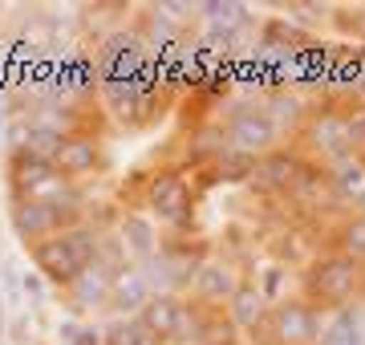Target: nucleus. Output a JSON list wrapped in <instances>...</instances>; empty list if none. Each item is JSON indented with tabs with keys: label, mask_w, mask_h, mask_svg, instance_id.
<instances>
[{
	"label": "nucleus",
	"mask_w": 365,
	"mask_h": 345,
	"mask_svg": "<svg viewBox=\"0 0 365 345\" xmlns=\"http://www.w3.org/2000/svg\"><path fill=\"white\" fill-rule=\"evenodd\" d=\"M98 248H102V244L93 236V227L78 224V227H66V232H57V236H49V240H41L37 248H29V256H33L37 272L49 280V284L69 289V284L98 260Z\"/></svg>",
	"instance_id": "f257e3e1"
},
{
	"label": "nucleus",
	"mask_w": 365,
	"mask_h": 345,
	"mask_svg": "<svg viewBox=\"0 0 365 345\" xmlns=\"http://www.w3.org/2000/svg\"><path fill=\"white\" fill-rule=\"evenodd\" d=\"M365 292V264L353 260L345 252L317 256L313 264L304 268V301L317 309H349L357 297Z\"/></svg>",
	"instance_id": "f03ea898"
},
{
	"label": "nucleus",
	"mask_w": 365,
	"mask_h": 345,
	"mask_svg": "<svg viewBox=\"0 0 365 345\" xmlns=\"http://www.w3.org/2000/svg\"><path fill=\"white\" fill-rule=\"evenodd\" d=\"M300 143L304 150L321 163H341L357 155V138H353V114L349 110H337V106H321V110H309L304 114V126H300Z\"/></svg>",
	"instance_id": "7ed1b4c3"
},
{
	"label": "nucleus",
	"mask_w": 365,
	"mask_h": 345,
	"mask_svg": "<svg viewBox=\"0 0 365 345\" xmlns=\"http://www.w3.org/2000/svg\"><path fill=\"white\" fill-rule=\"evenodd\" d=\"M325 317L309 301H276L264 325L252 333L256 345H321Z\"/></svg>",
	"instance_id": "20e7f679"
},
{
	"label": "nucleus",
	"mask_w": 365,
	"mask_h": 345,
	"mask_svg": "<svg viewBox=\"0 0 365 345\" xmlns=\"http://www.w3.org/2000/svg\"><path fill=\"white\" fill-rule=\"evenodd\" d=\"M223 130H227V146L235 155H248V159H264V155H272L280 146V130H276V122L260 106L232 110V118L223 122Z\"/></svg>",
	"instance_id": "39448f33"
},
{
	"label": "nucleus",
	"mask_w": 365,
	"mask_h": 345,
	"mask_svg": "<svg viewBox=\"0 0 365 345\" xmlns=\"http://www.w3.org/2000/svg\"><path fill=\"white\" fill-rule=\"evenodd\" d=\"M93 69H98L102 86H106V81H134V78H143V69H146L143 37H138V33H110V37L98 45Z\"/></svg>",
	"instance_id": "423d86ee"
},
{
	"label": "nucleus",
	"mask_w": 365,
	"mask_h": 345,
	"mask_svg": "<svg viewBox=\"0 0 365 345\" xmlns=\"http://www.w3.org/2000/svg\"><path fill=\"white\" fill-rule=\"evenodd\" d=\"M9 224H13V236L25 244V248H37L41 240L66 232V215L57 212V203L49 200H13L9 207Z\"/></svg>",
	"instance_id": "0eeeda50"
},
{
	"label": "nucleus",
	"mask_w": 365,
	"mask_h": 345,
	"mask_svg": "<svg viewBox=\"0 0 365 345\" xmlns=\"http://www.w3.org/2000/svg\"><path fill=\"white\" fill-rule=\"evenodd\" d=\"M146 203H150L155 220H163V224H170V227L191 224L195 200H191V187H187V179L179 171H158L150 179V187H146Z\"/></svg>",
	"instance_id": "6e6552de"
},
{
	"label": "nucleus",
	"mask_w": 365,
	"mask_h": 345,
	"mask_svg": "<svg viewBox=\"0 0 365 345\" xmlns=\"http://www.w3.org/2000/svg\"><path fill=\"white\" fill-rule=\"evenodd\" d=\"M244 289V277L232 260H203L191 280L195 305H203L207 313H223V305H232V297Z\"/></svg>",
	"instance_id": "1a4fd4ad"
},
{
	"label": "nucleus",
	"mask_w": 365,
	"mask_h": 345,
	"mask_svg": "<svg viewBox=\"0 0 365 345\" xmlns=\"http://www.w3.org/2000/svg\"><path fill=\"white\" fill-rule=\"evenodd\" d=\"M304 171H309V163L300 159V150L276 146L272 155L256 159L248 179H252V187H260V191H292V187L304 179Z\"/></svg>",
	"instance_id": "9d476101"
},
{
	"label": "nucleus",
	"mask_w": 365,
	"mask_h": 345,
	"mask_svg": "<svg viewBox=\"0 0 365 345\" xmlns=\"http://www.w3.org/2000/svg\"><path fill=\"white\" fill-rule=\"evenodd\" d=\"M114 264H106L102 256L93 260L86 272H81L73 284H69V305L78 309V313H98V309H106L110 301H114Z\"/></svg>",
	"instance_id": "9b49d317"
},
{
	"label": "nucleus",
	"mask_w": 365,
	"mask_h": 345,
	"mask_svg": "<svg viewBox=\"0 0 365 345\" xmlns=\"http://www.w3.org/2000/svg\"><path fill=\"white\" fill-rule=\"evenodd\" d=\"M53 167H57V175L61 179H69V183H78V179H86V175H98L102 171V146H98V138H90V134H69L66 143L57 146V159H53Z\"/></svg>",
	"instance_id": "f8f14e48"
},
{
	"label": "nucleus",
	"mask_w": 365,
	"mask_h": 345,
	"mask_svg": "<svg viewBox=\"0 0 365 345\" xmlns=\"http://www.w3.org/2000/svg\"><path fill=\"white\" fill-rule=\"evenodd\" d=\"M150 297H155V289H150V280H146V272L138 264H122L114 272V301H110V309L126 313V317H138L150 305Z\"/></svg>",
	"instance_id": "ddd939ff"
},
{
	"label": "nucleus",
	"mask_w": 365,
	"mask_h": 345,
	"mask_svg": "<svg viewBox=\"0 0 365 345\" xmlns=\"http://www.w3.org/2000/svg\"><path fill=\"white\" fill-rule=\"evenodd\" d=\"M272 313V301L260 292V284H252V280H244V289L232 297V305H227V321H232L235 329L244 333H256L264 325V317Z\"/></svg>",
	"instance_id": "4468645a"
},
{
	"label": "nucleus",
	"mask_w": 365,
	"mask_h": 345,
	"mask_svg": "<svg viewBox=\"0 0 365 345\" xmlns=\"http://www.w3.org/2000/svg\"><path fill=\"white\" fill-rule=\"evenodd\" d=\"M179 309H182V297H167V292H155L150 305L138 313L146 329L155 333V341H175V329H179Z\"/></svg>",
	"instance_id": "2eb2a0df"
},
{
	"label": "nucleus",
	"mask_w": 365,
	"mask_h": 345,
	"mask_svg": "<svg viewBox=\"0 0 365 345\" xmlns=\"http://www.w3.org/2000/svg\"><path fill=\"white\" fill-rule=\"evenodd\" d=\"M329 187H333V200L337 203H361L365 200V163L357 159V155L333 163Z\"/></svg>",
	"instance_id": "dca6fc26"
},
{
	"label": "nucleus",
	"mask_w": 365,
	"mask_h": 345,
	"mask_svg": "<svg viewBox=\"0 0 365 345\" xmlns=\"http://www.w3.org/2000/svg\"><path fill=\"white\" fill-rule=\"evenodd\" d=\"M321 345H365V313L357 305L329 313L325 333H321Z\"/></svg>",
	"instance_id": "f3484780"
},
{
	"label": "nucleus",
	"mask_w": 365,
	"mask_h": 345,
	"mask_svg": "<svg viewBox=\"0 0 365 345\" xmlns=\"http://www.w3.org/2000/svg\"><path fill=\"white\" fill-rule=\"evenodd\" d=\"M199 13L215 29V41H232L240 29L248 25V4H235V0H211V4H199Z\"/></svg>",
	"instance_id": "a211bd4d"
},
{
	"label": "nucleus",
	"mask_w": 365,
	"mask_h": 345,
	"mask_svg": "<svg viewBox=\"0 0 365 345\" xmlns=\"http://www.w3.org/2000/svg\"><path fill=\"white\" fill-rule=\"evenodd\" d=\"M122 248L134 252L138 260H155L158 256V236H155V224L138 212H126L122 220Z\"/></svg>",
	"instance_id": "6ab92c4d"
},
{
	"label": "nucleus",
	"mask_w": 365,
	"mask_h": 345,
	"mask_svg": "<svg viewBox=\"0 0 365 345\" xmlns=\"http://www.w3.org/2000/svg\"><path fill=\"white\" fill-rule=\"evenodd\" d=\"M337 252H345V256H353V260L365 264V212L349 215V220L337 227Z\"/></svg>",
	"instance_id": "aec40b11"
},
{
	"label": "nucleus",
	"mask_w": 365,
	"mask_h": 345,
	"mask_svg": "<svg viewBox=\"0 0 365 345\" xmlns=\"http://www.w3.org/2000/svg\"><path fill=\"white\" fill-rule=\"evenodd\" d=\"M61 345H106L110 341V333L102 325H78V321H66L61 329H57Z\"/></svg>",
	"instance_id": "412c9836"
},
{
	"label": "nucleus",
	"mask_w": 365,
	"mask_h": 345,
	"mask_svg": "<svg viewBox=\"0 0 365 345\" xmlns=\"http://www.w3.org/2000/svg\"><path fill=\"white\" fill-rule=\"evenodd\" d=\"M110 345H158V341H155V333L146 329L138 317H126L114 333H110Z\"/></svg>",
	"instance_id": "4be33fe9"
},
{
	"label": "nucleus",
	"mask_w": 365,
	"mask_h": 345,
	"mask_svg": "<svg viewBox=\"0 0 365 345\" xmlns=\"http://www.w3.org/2000/svg\"><path fill=\"white\" fill-rule=\"evenodd\" d=\"M199 345H235V325L223 321V313H211L207 317V329L199 337Z\"/></svg>",
	"instance_id": "5701e85b"
},
{
	"label": "nucleus",
	"mask_w": 365,
	"mask_h": 345,
	"mask_svg": "<svg viewBox=\"0 0 365 345\" xmlns=\"http://www.w3.org/2000/svg\"><path fill=\"white\" fill-rule=\"evenodd\" d=\"M21 284H25V292L33 297V305H41V280L33 277V272H25V277H21Z\"/></svg>",
	"instance_id": "b1692460"
},
{
	"label": "nucleus",
	"mask_w": 365,
	"mask_h": 345,
	"mask_svg": "<svg viewBox=\"0 0 365 345\" xmlns=\"http://www.w3.org/2000/svg\"><path fill=\"white\" fill-rule=\"evenodd\" d=\"M0 337H4V297H0Z\"/></svg>",
	"instance_id": "393cba45"
},
{
	"label": "nucleus",
	"mask_w": 365,
	"mask_h": 345,
	"mask_svg": "<svg viewBox=\"0 0 365 345\" xmlns=\"http://www.w3.org/2000/svg\"><path fill=\"white\" fill-rule=\"evenodd\" d=\"M0 146H4V118H0Z\"/></svg>",
	"instance_id": "a878e982"
},
{
	"label": "nucleus",
	"mask_w": 365,
	"mask_h": 345,
	"mask_svg": "<svg viewBox=\"0 0 365 345\" xmlns=\"http://www.w3.org/2000/svg\"><path fill=\"white\" fill-rule=\"evenodd\" d=\"M357 159H361V163H365V146H357Z\"/></svg>",
	"instance_id": "bb28decb"
},
{
	"label": "nucleus",
	"mask_w": 365,
	"mask_h": 345,
	"mask_svg": "<svg viewBox=\"0 0 365 345\" xmlns=\"http://www.w3.org/2000/svg\"><path fill=\"white\" fill-rule=\"evenodd\" d=\"M361 33H365V13H361Z\"/></svg>",
	"instance_id": "cd10ccee"
}]
</instances>
